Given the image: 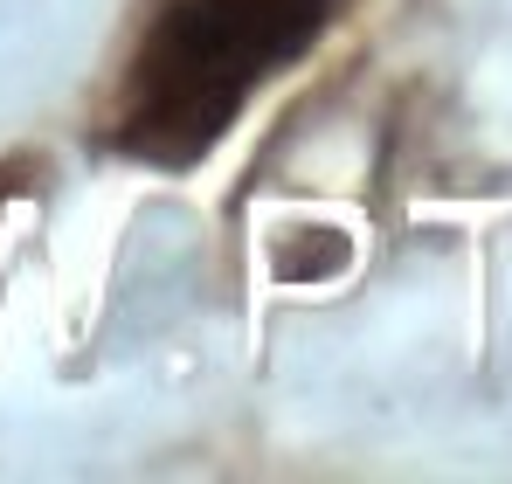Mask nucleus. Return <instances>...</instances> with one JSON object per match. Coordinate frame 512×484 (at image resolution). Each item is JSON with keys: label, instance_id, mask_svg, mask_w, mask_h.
<instances>
[{"label": "nucleus", "instance_id": "1", "mask_svg": "<svg viewBox=\"0 0 512 484\" xmlns=\"http://www.w3.org/2000/svg\"><path fill=\"white\" fill-rule=\"evenodd\" d=\"M333 14L340 0H160L118 83V146L167 166L201 160Z\"/></svg>", "mask_w": 512, "mask_h": 484}]
</instances>
